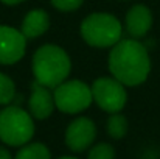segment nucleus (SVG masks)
I'll use <instances>...</instances> for the list:
<instances>
[{
  "label": "nucleus",
  "mask_w": 160,
  "mask_h": 159,
  "mask_svg": "<svg viewBox=\"0 0 160 159\" xmlns=\"http://www.w3.org/2000/svg\"><path fill=\"white\" fill-rule=\"evenodd\" d=\"M16 97V84L14 81L5 75L0 73V105L2 106H8Z\"/></svg>",
  "instance_id": "14"
},
{
  "label": "nucleus",
  "mask_w": 160,
  "mask_h": 159,
  "mask_svg": "<svg viewBox=\"0 0 160 159\" xmlns=\"http://www.w3.org/2000/svg\"><path fill=\"white\" fill-rule=\"evenodd\" d=\"M90 89H92L93 102L109 114H117L126 106V102H128L126 86L121 84L113 77L112 78L101 77L95 80Z\"/></svg>",
  "instance_id": "6"
},
{
  "label": "nucleus",
  "mask_w": 160,
  "mask_h": 159,
  "mask_svg": "<svg viewBox=\"0 0 160 159\" xmlns=\"http://www.w3.org/2000/svg\"><path fill=\"white\" fill-rule=\"evenodd\" d=\"M121 34L123 25L109 13H92L81 22V36L92 47H113L121 41Z\"/></svg>",
  "instance_id": "3"
},
{
  "label": "nucleus",
  "mask_w": 160,
  "mask_h": 159,
  "mask_svg": "<svg viewBox=\"0 0 160 159\" xmlns=\"http://www.w3.org/2000/svg\"><path fill=\"white\" fill-rule=\"evenodd\" d=\"M34 136L33 115L20 106H6L0 111V140L9 147H23Z\"/></svg>",
  "instance_id": "4"
},
{
  "label": "nucleus",
  "mask_w": 160,
  "mask_h": 159,
  "mask_svg": "<svg viewBox=\"0 0 160 159\" xmlns=\"http://www.w3.org/2000/svg\"><path fill=\"white\" fill-rule=\"evenodd\" d=\"M31 69L34 80L42 86L54 89L62 84L72 70V61L67 52L54 44H45L33 55Z\"/></svg>",
  "instance_id": "2"
},
{
  "label": "nucleus",
  "mask_w": 160,
  "mask_h": 159,
  "mask_svg": "<svg viewBox=\"0 0 160 159\" xmlns=\"http://www.w3.org/2000/svg\"><path fill=\"white\" fill-rule=\"evenodd\" d=\"M27 50V38L20 30L0 25V64L9 66L19 62Z\"/></svg>",
  "instance_id": "8"
},
{
  "label": "nucleus",
  "mask_w": 160,
  "mask_h": 159,
  "mask_svg": "<svg viewBox=\"0 0 160 159\" xmlns=\"http://www.w3.org/2000/svg\"><path fill=\"white\" fill-rule=\"evenodd\" d=\"M50 27V17L45 9H31L22 20L20 31L27 39H36L42 36Z\"/></svg>",
  "instance_id": "11"
},
{
  "label": "nucleus",
  "mask_w": 160,
  "mask_h": 159,
  "mask_svg": "<svg viewBox=\"0 0 160 159\" xmlns=\"http://www.w3.org/2000/svg\"><path fill=\"white\" fill-rule=\"evenodd\" d=\"M54 106V98L50 89L34 80L31 83V95L28 100L30 114L38 120H45L53 114Z\"/></svg>",
  "instance_id": "9"
},
{
  "label": "nucleus",
  "mask_w": 160,
  "mask_h": 159,
  "mask_svg": "<svg viewBox=\"0 0 160 159\" xmlns=\"http://www.w3.org/2000/svg\"><path fill=\"white\" fill-rule=\"evenodd\" d=\"M50 2L56 9H59L62 13H70V11L78 9L84 0H50Z\"/></svg>",
  "instance_id": "16"
},
{
  "label": "nucleus",
  "mask_w": 160,
  "mask_h": 159,
  "mask_svg": "<svg viewBox=\"0 0 160 159\" xmlns=\"http://www.w3.org/2000/svg\"><path fill=\"white\" fill-rule=\"evenodd\" d=\"M87 159H115V150L110 144L101 142L89 150Z\"/></svg>",
  "instance_id": "15"
},
{
  "label": "nucleus",
  "mask_w": 160,
  "mask_h": 159,
  "mask_svg": "<svg viewBox=\"0 0 160 159\" xmlns=\"http://www.w3.org/2000/svg\"><path fill=\"white\" fill-rule=\"evenodd\" d=\"M95 137L97 126L89 117H76L65 130V145L75 153H82L92 147Z\"/></svg>",
  "instance_id": "7"
},
{
  "label": "nucleus",
  "mask_w": 160,
  "mask_h": 159,
  "mask_svg": "<svg viewBox=\"0 0 160 159\" xmlns=\"http://www.w3.org/2000/svg\"><path fill=\"white\" fill-rule=\"evenodd\" d=\"M152 27V13L146 5H134L126 14V31L131 38L140 39L148 34Z\"/></svg>",
  "instance_id": "10"
},
{
  "label": "nucleus",
  "mask_w": 160,
  "mask_h": 159,
  "mask_svg": "<svg viewBox=\"0 0 160 159\" xmlns=\"http://www.w3.org/2000/svg\"><path fill=\"white\" fill-rule=\"evenodd\" d=\"M54 105L61 112L65 114H78L86 111L92 105V89L79 80L64 81L53 89Z\"/></svg>",
  "instance_id": "5"
},
{
  "label": "nucleus",
  "mask_w": 160,
  "mask_h": 159,
  "mask_svg": "<svg viewBox=\"0 0 160 159\" xmlns=\"http://www.w3.org/2000/svg\"><path fill=\"white\" fill-rule=\"evenodd\" d=\"M0 159H14V158H12V155L9 153L8 148H5V147L0 145Z\"/></svg>",
  "instance_id": "17"
},
{
  "label": "nucleus",
  "mask_w": 160,
  "mask_h": 159,
  "mask_svg": "<svg viewBox=\"0 0 160 159\" xmlns=\"http://www.w3.org/2000/svg\"><path fill=\"white\" fill-rule=\"evenodd\" d=\"M107 66L115 80L124 86L134 87L146 81L151 72V58L138 39H121L112 47Z\"/></svg>",
  "instance_id": "1"
},
{
  "label": "nucleus",
  "mask_w": 160,
  "mask_h": 159,
  "mask_svg": "<svg viewBox=\"0 0 160 159\" xmlns=\"http://www.w3.org/2000/svg\"><path fill=\"white\" fill-rule=\"evenodd\" d=\"M58 159H78V158H75V156H61Z\"/></svg>",
  "instance_id": "19"
},
{
  "label": "nucleus",
  "mask_w": 160,
  "mask_h": 159,
  "mask_svg": "<svg viewBox=\"0 0 160 159\" xmlns=\"http://www.w3.org/2000/svg\"><path fill=\"white\" fill-rule=\"evenodd\" d=\"M107 134L112 139H123L128 133V120L124 115H121L120 112L117 114H110L109 120H107Z\"/></svg>",
  "instance_id": "13"
},
{
  "label": "nucleus",
  "mask_w": 160,
  "mask_h": 159,
  "mask_svg": "<svg viewBox=\"0 0 160 159\" xmlns=\"http://www.w3.org/2000/svg\"><path fill=\"white\" fill-rule=\"evenodd\" d=\"M14 159H52V153L48 147L42 142H31L23 147L16 153Z\"/></svg>",
  "instance_id": "12"
},
{
  "label": "nucleus",
  "mask_w": 160,
  "mask_h": 159,
  "mask_svg": "<svg viewBox=\"0 0 160 159\" xmlns=\"http://www.w3.org/2000/svg\"><path fill=\"white\" fill-rule=\"evenodd\" d=\"M2 3H5V5H9V6H12V5H19V3H22L23 0H0Z\"/></svg>",
  "instance_id": "18"
}]
</instances>
